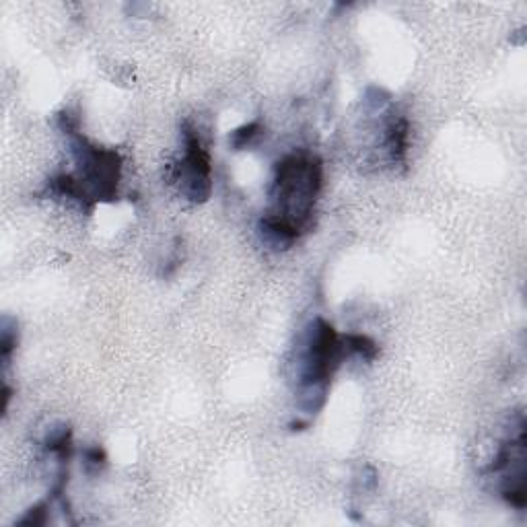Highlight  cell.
Returning <instances> with one entry per match:
<instances>
[{
  "instance_id": "6da1fadb",
  "label": "cell",
  "mask_w": 527,
  "mask_h": 527,
  "mask_svg": "<svg viewBox=\"0 0 527 527\" xmlns=\"http://www.w3.org/2000/svg\"><path fill=\"white\" fill-rule=\"evenodd\" d=\"M322 161L307 153H293L274 167L270 210L260 221L264 241L276 250L291 248L311 225L313 206L322 192Z\"/></svg>"
},
{
  "instance_id": "7a4b0ae2",
  "label": "cell",
  "mask_w": 527,
  "mask_h": 527,
  "mask_svg": "<svg viewBox=\"0 0 527 527\" xmlns=\"http://www.w3.org/2000/svg\"><path fill=\"white\" fill-rule=\"evenodd\" d=\"M346 355L344 338L322 318L315 320L307 334L299 359V400L307 414L322 410L330 381Z\"/></svg>"
},
{
  "instance_id": "3957f363",
  "label": "cell",
  "mask_w": 527,
  "mask_h": 527,
  "mask_svg": "<svg viewBox=\"0 0 527 527\" xmlns=\"http://www.w3.org/2000/svg\"><path fill=\"white\" fill-rule=\"evenodd\" d=\"M60 128L70 138V147H73V155L77 161V173L70 175H73L77 184L79 202L87 208H93L101 200H114L120 182V155L112 149L91 145L83 134H79L77 124L70 118V114L60 116Z\"/></svg>"
},
{
  "instance_id": "277c9868",
  "label": "cell",
  "mask_w": 527,
  "mask_h": 527,
  "mask_svg": "<svg viewBox=\"0 0 527 527\" xmlns=\"http://www.w3.org/2000/svg\"><path fill=\"white\" fill-rule=\"evenodd\" d=\"M184 159L175 165L173 180L178 182L182 194L200 204L210 198L213 192V167H210V157L202 147L198 132L184 124Z\"/></svg>"
},
{
  "instance_id": "5b68a950",
  "label": "cell",
  "mask_w": 527,
  "mask_h": 527,
  "mask_svg": "<svg viewBox=\"0 0 527 527\" xmlns=\"http://www.w3.org/2000/svg\"><path fill=\"white\" fill-rule=\"evenodd\" d=\"M344 346H346V355H359L365 361H373L379 353L377 344L369 336H363V334H346Z\"/></svg>"
},
{
  "instance_id": "8992f818",
  "label": "cell",
  "mask_w": 527,
  "mask_h": 527,
  "mask_svg": "<svg viewBox=\"0 0 527 527\" xmlns=\"http://www.w3.org/2000/svg\"><path fill=\"white\" fill-rule=\"evenodd\" d=\"M260 134H262V124L260 122H250V124H245V126L233 130L231 136H229V143H231V147L235 151H241L245 147H250Z\"/></svg>"
},
{
  "instance_id": "52a82bcc",
  "label": "cell",
  "mask_w": 527,
  "mask_h": 527,
  "mask_svg": "<svg viewBox=\"0 0 527 527\" xmlns=\"http://www.w3.org/2000/svg\"><path fill=\"white\" fill-rule=\"evenodd\" d=\"M48 509H50V503L48 501H42V503H38L35 507H31L27 511V515L19 523L21 525H42V523H46Z\"/></svg>"
},
{
  "instance_id": "ba28073f",
  "label": "cell",
  "mask_w": 527,
  "mask_h": 527,
  "mask_svg": "<svg viewBox=\"0 0 527 527\" xmlns=\"http://www.w3.org/2000/svg\"><path fill=\"white\" fill-rule=\"evenodd\" d=\"M108 458H105V451L101 447H91L85 451V466L89 472H99Z\"/></svg>"
}]
</instances>
